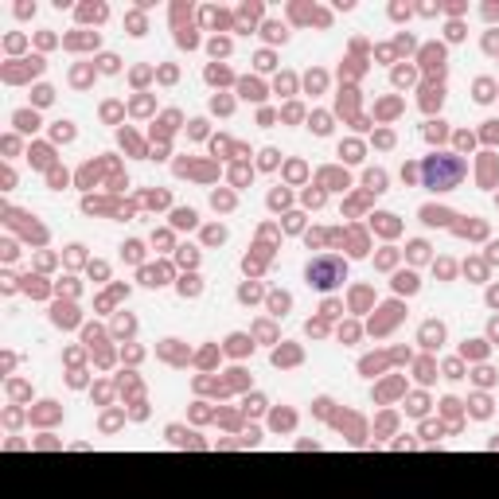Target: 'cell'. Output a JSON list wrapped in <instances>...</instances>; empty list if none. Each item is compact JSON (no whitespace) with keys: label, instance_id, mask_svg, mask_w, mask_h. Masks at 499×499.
<instances>
[{"label":"cell","instance_id":"obj_1","mask_svg":"<svg viewBox=\"0 0 499 499\" xmlns=\"http://www.w3.org/2000/svg\"><path fill=\"white\" fill-rule=\"evenodd\" d=\"M464 176H468V164H464V156H453V152H433V156L421 164V179H425V188H433V191L460 188Z\"/></svg>","mask_w":499,"mask_h":499},{"label":"cell","instance_id":"obj_2","mask_svg":"<svg viewBox=\"0 0 499 499\" xmlns=\"http://www.w3.org/2000/svg\"><path fill=\"white\" fill-rule=\"evenodd\" d=\"M304 277H308V285H316V289H336V285L347 281V265L339 262V258H316V262H308Z\"/></svg>","mask_w":499,"mask_h":499},{"label":"cell","instance_id":"obj_3","mask_svg":"<svg viewBox=\"0 0 499 499\" xmlns=\"http://www.w3.org/2000/svg\"><path fill=\"white\" fill-rule=\"evenodd\" d=\"M421 63H425V71H445V47L441 43H429V47H421Z\"/></svg>","mask_w":499,"mask_h":499},{"label":"cell","instance_id":"obj_4","mask_svg":"<svg viewBox=\"0 0 499 499\" xmlns=\"http://www.w3.org/2000/svg\"><path fill=\"white\" fill-rule=\"evenodd\" d=\"M105 16H109L105 4H82V8H78V20H86V24H102Z\"/></svg>","mask_w":499,"mask_h":499},{"label":"cell","instance_id":"obj_5","mask_svg":"<svg viewBox=\"0 0 499 499\" xmlns=\"http://www.w3.org/2000/svg\"><path fill=\"white\" fill-rule=\"evenodd\" d=\"M238 90H242V98H250V102H262V98H265V90H262V82H258V78H242V82H238Z\"/></svg>","mask_w":499,"mask_h":499},{"label":"cell","instance_id":"obj_6","mask_svg":"<svg viewBox=\"0 0 499 499\" xmlns=\"http://www.w3.org/2000/svg\"><path fill=\"white\" fill-rule=\"evenodd\" d=\"M262 31H265V39H269V43H285V39H289V28H285V24H277V20L262 24Z\"/></svg>","mask_w":499,"mask_h":499},{"label":"cell","instance_id":"obj_7","mask_svg":"<svg viewBox=\"0 0 499 499\" xmlns=\"http://www.w3.org/2000/svg\"><path fill=\"white\" fill-rule=\"evenodd\" d=\"M254 20H262V4H242V8H238L234 31H242V24H254Z\"/></svg>","mask_w":499,"mask_h":499},{"label":"cell","instance_id":"obj_8","mask_svg":"<svg viewBox=\"0 0 499 499\" xmlns=\"http://www.w3.org/2000/svg\"><path fill=\"white\" fill-rule=\"evenodd\" d=\"M441 339H445V328H441V324H425V328H421V343H425V347H437Z\"/></svg>","mask_w":499,"mask_h":499},{"label":"cell","instance_id":"obj_9","mask_svg":"<svg viewBox=\"0 0 499 499\" xmlns=\"http://www.w3.org/2000/svg\"><path fill=\"white\" fill-rule=\"evenodd\" d=\"M491 98H495V82H491V78H480V82H476V102H491Z\"/></svg>","mask_w":499,"mask_h":499},{"label":"cell","instance_id":"obj_10","mask_svg":"<svg viewBox=\"0 0 499 499\" xmlns=\"http://www.w3.org/2000/svg\"><path fill=\"white\" fill-rule=\"evenodd\" d=\"M203 24L219 28V24H230V16H226V12H219V8H203Z\"/></svg>","mask_w":499,"mask_h":499},{"label":"cell","instance_id":"obj_11","mask_svg":"<svg viewBox=\"0 0 499 499\" xmlns=\"http://www.w3.org/2000/svg\"><path fill=\"white\" fill-rule=\"evenodd\" d=\"M12 121H16V125H20V129H24V133H31V129H35V125H39V117H35V113H28V109H20V113H16Z\"/></svg>","mask_w":499,"mask_h":499},{"label":"cell","instance_id":"obj_12","mask_svg":"<svg viewBox=\"0 0 499 499\" xmlns=\"http://www.w3.org/2000/svg\"><path fill=\"white\" fill-rule=\"evenodd\" d=\"M207 51H211L215 59H222V55H230V39H219V35H215V39L207 43Z\"/></svg>","mask_w":499,"mask_h":499},{"label":"cell","instance_id":"obj_13","mask_svg":"<svg viewBox=\"0 0 499 499\" xmlns=\"http://www.w3.org/2000/svg\"><path fill=\"white\" fill-rule=\"evenodd\" d=\"M394 289H398V293H413V289H417V277H413V273H398Z\"/></svg>","mask_w":499,"mask_h":499},{"label":"cell","instance_id":"obj_14","mask_svg":"<svg viewBox=\"0 0 499 499\" xmlns=\"http://www.w3.org/2000/svg\"><path fill=\"white\" fill-rule=\"evenodd\" d=\"M421 219H425L429 226H437V222H445V219H449V211H437V207H425V211H421Z\"/></svg>","mask_w":499,"mask_h":499},{"label":"cell","instance_id":"obj_15","mask_svg":"<svg viewBox=\"0 0 499 499\" xmlns=\"http://www.w3.org/2000/svg\"><path fill=\"white\" fill-rule=\"evenodd\" d=\"M413 78H417V74H413V67H398V71H394V86H410Z\"/></svg>","mask_w":499,"mask_h":499},{"label":"cell","instance_id":"obj_16","mask_svg":"<svg viewBox=\"0 0 499 499\" xmlns=\"http://www.w3.org/2000/svg\"><path fill=\"white\" fill-rule=\"evenodd\" d=\"M484 51H487V55H499V28H491L484 35Z\"/></svg>","mask_w":499,"mask_h":499},{"label":"cell","instance_id":"obj_17","mask_svg":"<svg viewBox=\"0 0 499 499\" xmlns=\"http://www.w3.org/2000/svg\"><path fill=\"white\" fill-rule=\"evenodd\" d=\"M207 82H230V71L226 67H207Z\"/></svg>","mask_w":499,"mask_h":499},{"label":"cell","instance_id":"obj_18","mask_svg":"<svg viewBox=\"0 0 499 499\" xmlns=\"http://www.w3.org/2000/svg\"><path fill=\"white\" fill-rule=\"evenodd\" d=\"M129 35H145V16L129 12Z\"/></svg>","mask_w":499,"mask_h":499},{"label":"cell","instance_id":"obj_19","mask_svg":"<svg viewBox=\"0 0 499 499\" xmlns=\"http://www.w3.org/2000/svg\"><path fill=\"white\" fill-rule=\"evenodd\" d=\"M441 98H445V90H441V86H437V90L429 86V90H425V98H421V102H425V109H433V105H441Z\"/></svg>","mask_w":499,"mask_h":499},{"label":"cell","instance_id":"obj_20","mask_svg":"<svg viewBox=\"0 0 499 499\" xmlns=\"http://www.w3.org/2000/svg\"><path fill=\"white\" fill-rule=\"evenodd\" d=\"M367 188L370 191H386V176H382V172H367Z\"/></svg>","mask_w":499,"mask_h":499},{"label":"cell","instance_id":"obj_21","mask_svg":"<svg viewBox=\"0 0 499 499\" xmlns=\"http://www.w3.org/2000/svg\"><path fill=\"white\" fill-rule=\"evenodd\" d=\"M179 293L195 296V293H199V277H183V281H179Z\"/></svg>","mask_w":499,"mask_h":499},{"label":"cell","instance_id":"obj_22","mask_svg":"<svg viewBox=\"0 0 499 499\" xmlns=\"http://www.w3.org/2000/svg\"><path fill=\"white\" fill-rule=\"evenodd\" d=\"M230 351H234V355H246V351H250V339H246V336H230Z\"/></svg>","mask_w":499,"mask_h":499},{"label":"cell","instance_id":"obj_23","mask_svg":"<svg viewBox=\"0 0 499 499\" xmlns=\"http://www.w3.org/2000/svg\"><path fill=\"white\" fill-rule=\"evenodd\" d=\"M31 98H35V105H47L51 98H55V90H51V86H39L35 94H31Z\"/></svg>","mask_w":499,"mask_h":499},{"label":"cell","instance_id":"obj_24","mask_svg":"<svg viewBox=\"0 0 499 499\" xmlns=\"http://www.w3.org/2000/svg\"><path fill=\"white\" fill-rule=\"evenodd\" d=\"M71 137H74L71 121H59V125H55V141H71Z\"/></svg>","mask_w":499,"mask_h":499},{"label":"cell","instance_id":"obj_25","mask_svg":"<svg viewBox=\"0 0 499 499\" xmlns=\"http://www.w3.org/2000/svg\"><path fill=\"white\" fill-rule=\"evenodd\" d=\"M425 137L429 141H441V137H445V121H433V125L425 129Z\"/></svg>","mask_w":499,"mask_h":499},{"label":"cell","instance_id":"obj_26","mask_svg":"<svg viewBox=\"0 0 499 499\" xmlns=\"http://www.w3.org/2000/svg\"><path fill=\"white\" fill-rule=\"evenodd\" d=\"M176 226H195V211H176Z\"/></svg>","mask_w":499,"mask_h":499},{"label":"cell","instance_id":"obj_27","mask_svg":"<svg viewBox=\"0 0 499 499\" xmlns=\"http://www.w3.org/2000/svg\"><path fill=\"white\" fill-rule=\"evenodd\" d=\"M464 39V24H449V43H460Z\"/></svg>","mask_w":499,"mask_h":499},{"label":"cell","instance_id":"obj_28","mask_svg":"<svg viewBox=\"0 0 499 499\" xmlns=\"http://www.w3.org/2000/svg\"><path fill=\"white\" fill-rule=\"evenodd\" d=\"M269 308H273V312L281 316V312L289 308V296H285V293H281V296H273V300H269Z\"/></svg>","mask_w":499,"mask_h":499},{"label":"cell","instance_id":"obj_29","mask_svg":"<svg viewBox=\"0 0 499 499\" xmlns=\"http://www.w3.org/2000/svg\"><path fill=\"white\" fill-rule=\"evenodd\" d=\"M98 63H102V71H105V74H113V71H117V55H102Z\"/></svg>","mask_w":499,"mask_h":499},{"label":"cell","instance_id":"obj_30","mask_svg":"<svg viewBox=\"0 0 499 499\" xmlns=\"http://www.w3.org/2000/svg\"><path fill=\"white\" fill-rule=\"evenodd\" d=\"M312 129H316V133H328V129H332V125H328V113H316V117H312Z\"/></svg>","mask_w":499,"mask_h":499},{"label":"cell","instance_id":"obj_31","mask_svg":"<svg viewBox=\"0 0 499 499\" xmlns=\"http://www.w3.org/2000/svg\"><path fill=\"white\" fill-rule=\"evenodd\" d=\"M300 117H304L300 105H285V121H300Z\"/></svg>","mask_w":499,"mask_h":499},{"label":"cell","instance_id":"obj_32","mask_svg":"<svg viewBox=\"0 0 499 499\" xmlns=\"http://www.w3.org/2000/svg\"><path fill=\"white\" fill-rule=\"evenodd\" d=\"M425 250H429L425 242H413V246H410V258H413V262H421V258H425Z\"/></svg>","mask_w":499,"mask_h":499},{"label":"cell","instance_id":"obj_33","mask_svg":"<svg viewBox=\"0 0 499 499\" xmlns=\"http://www.w3.org/2000/svg\"><path fill=\"white\" fill-rule=\"evenodd\" d=\"M390 16H394V20H410V4H394Z\"/></svg>","mask_w":499,"mask_h":499},{"label":"cell","instance_id":"obj_34","mask_svg":"<svg viewBox=\"0 0 499 499\" xmlns=\"http://www.w3.org/2000/svg\"><path fill=\"white\" fill-rule=\"evenodd\" d=\"M293 86H296V78H293V74H281V78H277V90H285V94H289Z\"/></svg>","mask_w":499,"mask_h":499},{"label":"cell","instance_id":"obj_35","mask_svg":"<svg viewBox=\"0 0 499 499\" xmlns=\"http://www.w3.org/2000/svg\"><path fill=\"white\" fill-rule=\"evenodd\" d=\"M472 413H476V417H487V398H476V402H472Z\"/></svg>","mask_w":499,"mask_h":499},{"label":"cell","instance_id":"obj_36","mask_svg":"<svg viewBox=\"0 0 499 499\" xmlns=\"http://www.w3.org/2000/svg\"><path fill=\"white\" fill-rule=\"evenodd\" d=\"M484 20H487V24H495V20H499V4H484Z\"/></svg>","mask_w":499,"mask_h":499},{"label":"cell","instance_id":"obj_37","mask_svg":"<svg viewBox=\"0 0 499 499\" xmlns=\"http://www.w3.org/2000/svg\"><path fill=\"white\" fill-rule=\"evenodd\" d=\"M273 164H277V152H273V148H265V152H262V168H273Z\"/></svg>","mask_w":499,"mask_h":499},{"label":"cell","instance_id":"obj_38","mask_svg":"<svg viewBox=\"0 0 499 499\" xmlns=\"http://www.w3.org/2000/svg\"><path fill=\"white\" fill-rule=\"evenodd\" d=\"M269 67H273V55H269V51H262V55H258V71H269Z\"/></svg>","mask_w":499,"mask_h":499},{"label":"cell","instance_id":"obj_39","mask_svg":"<svg viewBox=\"0 0 499 499\" xmlns=\"http://www.w3.org/2000/svg\"><path fill=\"white\" fill-rule=\"evenodd\" d=\"M222 238H226V230H222V226H211V230H207V242H222Z\"/></svg>","mask_w":499,"mask_h":499},{"label":"cell","instance_id":"obj_40","mask_svg":"<svg viewBox=\"0 0 499 499\" xmlns=\"http://www.w3.org/2000/svg\"><path fill=\"white\" fill-rule=\"evenodd\" d=\"M86 82H90V71H86V67H82V71H74V86H86Z\"/></svg>","mask_w":499,"mask_h":499},{"label":"cell","instance_id":"obj_41","mask_svg":"<svg viewBox=\"0 0 499 499\" xmlns=\"http://www.w3.org/2000/svg\"><path fill=\"white\" fill-rule=\"evenodd\" d=\"M464 355H472V359H480V355H484V343H480V339H476V343H472V347H464Z\"/></svg>","mask_w":499,"mask_h":499},{"label":"cell","instance_id":"obj_42","mask_svg":"<svg viewBox=\"0 0 499 499\" xmlns=\"http://www.w3.org/2000/svg\"><path fill=\"white\" fill-rule=\"evenodd\" d=\"M211 105H215L219 113H230V98H215V102H211Z\"/></svg>","mask_w":499,"mask_h":499},{"label":"cell","instance_id":"obj_43","mask_svg":"<svg viewBox=\"0 0 499 499\" xmlns=\"http://www.w3.org/2000/svg\"><path fill=\"white\" fill-rule=\"evenodd\" d=\"M133 109H137V113H148V109H152V102H148V98H137V102H133Z\"/></svg>","mask_w":499,"mask_h":499},{"label":"cell","instance_id":"obj_44","mask_svg":"<svg viewBox=\"0 0 499 499\" xmlns=\"http://www.w3.org/2000/svg\"><path fill=\"white\" fill-rule=\"evenodd\" d=\"M445 375H449V379H460V363H456V359H453V363H445Z\"/></svg>","mask_w":499,"mask_h":499},{"label":"cell","instance_id":"obj_45","mask_svg":"<svg viewBox=\"0 0 499 499\" xmlns=\"http://www.w3.org/2000/svg\"><path fill=\"white\" fill-rule=\"evenodd\" d=\"M487 141H499V121H487V133H484Z\"/></svg>","mask_w":499,"mask_h":499},{"label":"cell","instance_id":"obj_46","mask_svg":"<svg viewBox=\"0 0 499 499\" xmlns=\"http://www.w3.org/2000/svg\"><path fill=\"white\" fill-rule=\"evenodd\" d=\"M320 86H324V74H320V71L308 74V90H320Z\"/></svg>","mask_w":499,"mask_h":499},{"label":"cell","instance_id":"obj_47","mask_svg":"<svg viewBox=\"0 0 499 499\" xmlns=\"http://www.w3.org/2000/svg\"><path fill=\"white\" fill-rule=\"evenodd\" d=\"M16 16H35V4H16Z\"/></svg>","mask_w":499,"mask_h":499},{"label":"cell","instance_id":"obj_48","mask_svg":"<svg viewBox=\"0 0 499 499\" xmlns=\"http://www.w3.org/2000/svg\"><path fill=\"white\" fill-rule=\"evenodd\" d=\"M491 336H495V339H499V320H495V324H491Z\"/></svg>","mask_w":499,"mask_h":499}]
</instances>
